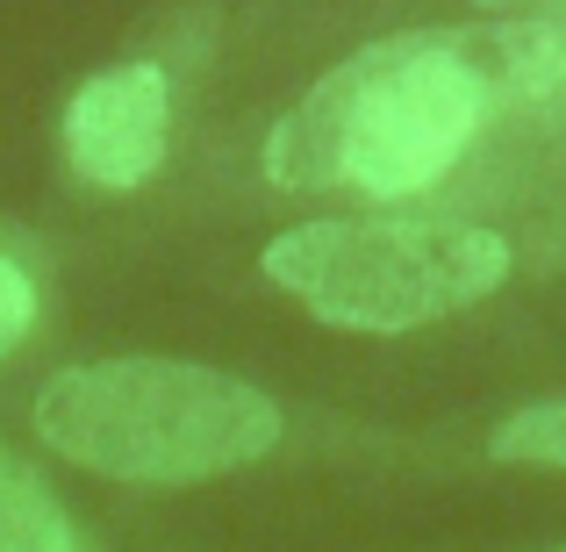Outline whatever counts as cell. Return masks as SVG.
Segmentation results:
<instances>
[{
  "mask_svg": "<svg viewBox=\"0 0 566 552\" xmlns=\"http://www.w3.org/2000/svg\"><path fill=\"white\" fill-rule=\"evenodd\" d=\"M495 108V80L473 37L401 29L337 58L265 137V180L316 194L352 187L374 201H409L452 180L467 144Z\"/></svg>",
  "mask_w": 566,
  "mask_h": 552,
  "instance_id": "1",
  "label": "cell"
},
{
  "mask_svg": "<svg viewBox=\"0 0 566 552\" xmlns=\"http://www.w3.org/2000/svg\"><path fill=\"white\" fill-rule=\"evenodd\" d=\"M29 424L57 459L129 488H201L237 467H259L287 438V416L265 387L158 352L51 373Z\"/></svg>",
  "mask_w": 566,
  "mask_h": 552,
  "instance_id": "2",
  "label": "cell"
},
{
  "mask_svg": "<svg viewBox=\"0 0 566 552\" xmlns=\"http://www.w3.org/2000/svg\"><path fill=\"white\" fill-rule=\"evenodd\" d=\"M265 280L331 331H423L488 302L510 280V244L438 216H316L259 251Z\"/></svg>",
  "mask_w": 566,
  "mask_h": 552,
  "instance_id": "3",
  "label": "cell"
},
{
  "mask_svg": "<svg viewBox=\"0 0 566 552\" xmlns=\"http://www.w3.org/2000/svg\"><path fill=\"white\" fill-rule=\"evenodd\" d=\"M166 137H172V80L151 58L94 72L65 101V166L101 194H129L151 180L166 166Z\"/></svg>",
  "mask_w": 566,
  "mask_h": 552,
  "instance_id": "4",
  "label": "cell"
},
{
  "mask_svg": "<svg viewBox=\"0 0 566 552\" xmlns=\"http://www.w3.org/2000/svg\"><path fill=\"white\" fill-rule=\"evenodd\" d=\"M0 552H80L72 517L14 452H0Z\"/></svg>",
  "mask_w": 566,
  "mask_h": 552,
  "instance_id": "5",
  "label": "cell"
},
{
  "mask_svg": "<svg viewBox=\"0 0 566 552\" xmlns=\"http://www.w3.org/2000/svg\"><path fill=\"white\" fill-rule=\"evenodd\" d=\"M488 452H495L502 467H545V473H566V395L531 402V409H516L510 424H495Z\"/></svg>",
  "mask_w": 566,
  "mask_h": 552,
  "instance_id": "6",
  "label": "cell"
},
{
  "mask_svg": "<svg viewBox=\"0 0 566 552\" xmlns=\"http://www.w3.org/2000/svg\"><path fill=\"white\" fill-rule=\"evenodd\" d=\"M29 323H36V280L22 273L14 251H0V360L29 337Z\"/></svg>",
  "mask_w": 566,
  "mask_h": 552,
  "instance_id": "7",
  "label": "cell"
},
{
  "mask_svg": "<svg viewBox=\"0 0 566 552\" xmlns=\"http://www.w3.org/2000/svg\"><path fill=\"white\" fill-rule=\"evenodd\" d=\"M473 8L502 22H566V0H473Z\"/></svg>",
  "mask_w": 566,
  "mask_h": 552,
  "instance_id": "8",
  "label": "cell"
},
{
  "mask_svg": "<svg viewBox=\"0 0 566 552\" xmlns=\"http://www.w3.org/2000/svg\"><path fill=\"white\" fill-rule=\"evenodd\" d=\"M553 552H566V545H553Z\"/></svg>",
  "mask_w": 566,
  "mask_h": 552,
  "instance_id": "9",
  "label": "cell"
}]
</instances>
